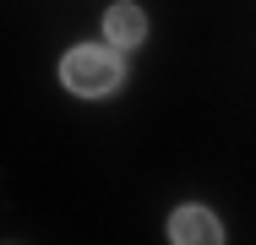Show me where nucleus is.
I'll list each match as a JSON object with an SVG mask.
<instances>
[{
    "label": "nucleus",
    "mask_w": 256,
    "mask_h": 245,
    "mask_svg": "<svg viewBox=\"0 0 256 245\" xmlns=\"http://www.w3.org/2000/svg\"><path fill=\"white\" fill-rule=\"evenodd\" d=\"M60 82L76 98H109L126 82V60H120L114 44H76L60 60Z\"/></svg>",
    "instance_id": "1"
},
{
    "label": "nucleus",
    "mask_w": 256,
    "mask_h": 245,
    "mask_svg": "<svg viewBox=\"0 0 256 245\" xmlns=\"http://www.w3.org/2000/svg\"><path fill=\"white\" fill-rule=\"evenodd\" d=\"M104 38L114 49H136L148 38V16H142V6H131V0H114L109 11H104Z\"/></svg>",
    "instance_id": "2"
},
{
    "label": "nucleus",
    "mask_w": 256,
    "mask_h": 245,
    "mask_svg": "<svg viewBox=\"0 0 256 245\" xmlns=\"http://www.w3.org/2000/svg\"><path fill=\"white\" fill-rule=\"evenodd\" d=\"M169 240H180V245H212V240H224V224L207 212V207H180L174 218H169Z\"/></svg>",
    "instance_id": "3"
}]
</instances>
